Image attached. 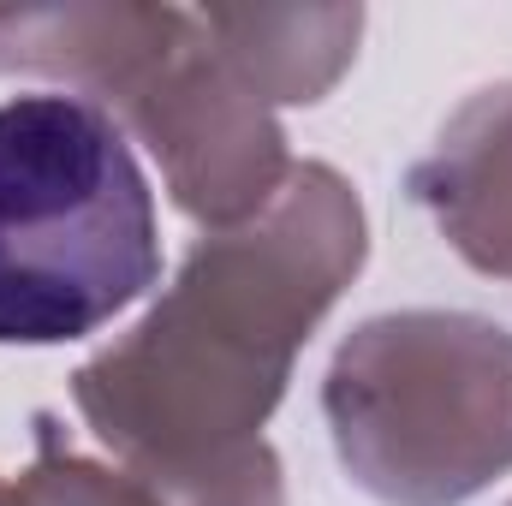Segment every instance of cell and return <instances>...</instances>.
Listing matches in <instances>:
<instances>
[{"label":"cell","mask_w":512,"mask_h":506,"mask_svg":"<svg viewBox=\"0 0 512 506\" xmlns=\"http://www.w3.org/2000/svg\"><path fill=\"white\" fill-rule=\"evenodd\" d=\"M364 262V215L334 167H292L280 197L203 239L173 292L78 370V411L149 483H191L256 447L292 352Z\"/></svg>","instance_id":"6da1fadb"},{"label":"cell","mask_w":512,"mask_h":506,"mask_svg":"<svg viewBox=\"0 0 512 506\" xmlns=\"http://www.w3.org/2000/svg\"><path fill=\"white\" fill-rule=\"evenodd\" d=\"M161 280L155 191L90 96L0 102V346H66Z\"/></svg>","instance_id":"7a4b0ae2"},{"label":"cell","mask_w":512,"mask_h":506,"mask_svg":"<svg viewBox=\"0 0 512 506\" xmlns=\"http://www.w3.org/2000/svg\"><path fill=\"white\" fill-rule=\"evenodd\" d=\"M0 72H48L102 96L161 161L179 209L215 233L286 185V137L179 6H0Z\"/></svg>","instance_id":"3957f363"},{"label":"cell","mask_w":512,"mask_h":506,"mask_svg":"<svg viewBox=\"0 0 512 506\" xmlns=\"http://www.w3.org/2000/svg\"><path fill=\"white\" fill-rule=\"evenodd\" d=\"M322 399L346 471L387 506H459L512 471V334L483 316L364 322Z\"/></svg>","instance_id":"277c9868"},{"label":"cell","mask_w":512,"mask_h":506,"mask_svg":"<svg viewBox=\"0 0 512 506\" xmlns=\"http://www.w3.org/2000/svg\"><path fill=\"white\" fill-rule=\"evenodd\" d=\"M411 191L465 262L512 280V84L471 96L453 114L429 161H417Z\"/></svg>","instance_id":"5b68a950"},{"label":"cell","mask_w":512,"mask_h":506,"mask_svg":"<svg viewBox=\"0 0 512 506\" xmlns=\"http://www.w3.org/2000/svg\"><path fill=\"white\" fill-rule=\"evenodd\" d=\"M215 54L256 102H316L352 60L358 6H209L197 12Z\"/></svg>","instance_id":"8992f818"},{"label":"cell","mask_w":512,"mask_h":506,"mask_svg":"<svg viewBox=\"0 0 512 506\" xmlns=\"http://www.w3.org/2000/svg\"><path fill=\"white\" fill-rule=\"evenodd\" d=\"M18 506H167L137 471H102L54 441V423L42 417V459L12 489Z\"/></svg>","instance_id":"52a82bcc"},{"label":"cell","mask_w":512,"mask_h":506,"mask_svg":"<svg viewBox=\"0 0 512 506\" xmlns=\"http://www.w3.org/2000/svg\"><path fill=\"white\" fill-rule=\"evenodd\" d=\"M155 495L167 506H280V471H274V453L256 441L233 465H221L209 477H191V483H167Z\"/></svg>","instance_id":"ba28073f"},{"label":"cell","mask_w":512,"mask_h":506,"mask_svg":"<svg viewBox=\"0 0 512 506\" xmlns=\"http://www.w3.org/2000/svg\"><path fill=\"white\" fill-rule=\"evenodd\" d=\"M0 506H18V495H12V489H6V483H0Z\"/></svg>","instance_id":"9c48e42d"}]
</instances>
